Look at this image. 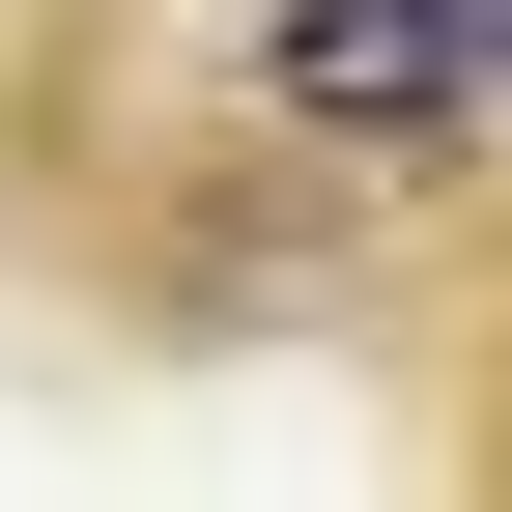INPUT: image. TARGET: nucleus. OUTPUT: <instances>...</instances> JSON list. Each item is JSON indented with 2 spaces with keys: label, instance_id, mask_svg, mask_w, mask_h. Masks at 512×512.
Segmentation results:
<instances>
[{
  "label": "nucleus",
  "instance_id": "f257e3e1",
  "mask_svg": "<svg viewBox=\"0 0 512 512\" xmlns=\"http://www.w3.org/2000/svg\"><path fill=\"white\" fill-rule=\"evenodd\" d=\"M484 29H512V0H285V114H370V143H484Z\"/></svg>",
  "mask_w": 512,
  "mask_h": 512
}]
</instances>
